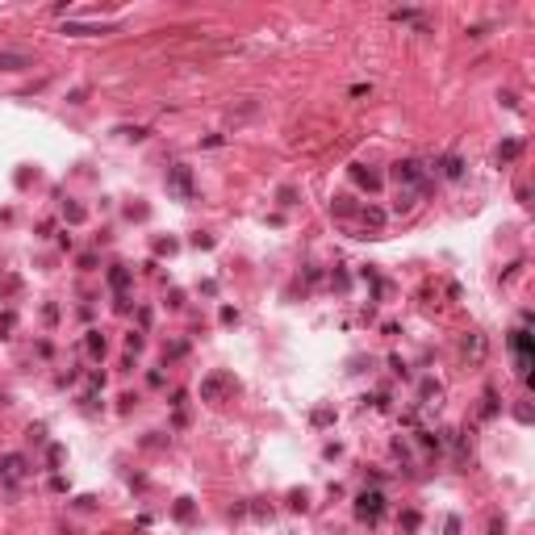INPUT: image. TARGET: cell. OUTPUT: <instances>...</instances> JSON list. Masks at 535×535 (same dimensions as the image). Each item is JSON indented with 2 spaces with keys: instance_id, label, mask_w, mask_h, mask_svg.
Masks as SVG:
<instances>
[{
  "instance_id": "cell-2",
  "label": "cell",
  "mask_w": 535,
  "mask_h": 535,
  "mask_svg": "<svg viewBox=\"0 0 535 535\" xmlns=\"http://www.w3.org/2000/svg\"><path fill=\"white\" fill-rule=\"evenodd\" d=\"M376 506H381V497L372 494V497H364V506H360V510H364V514H376Z\"/></svg>"
},
{
  "instance_id": "cell-1",
  "label": "cell",
  "mask_w": 535,
  "mask_h": 535,
  "mask_svg": "<svg viewBox=\"0 0 535 535\" xmlns=\"http://www.w3.org/2000/svg\"><path fill=\"white\" fill-rule=\"evenodd\" d=\"M26 63H30L26 55H13V50H0V67H4V72H21Z\"/></svg>"
}]
</instances>
